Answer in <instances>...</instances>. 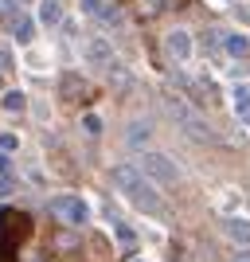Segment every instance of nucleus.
Returning <instances> with one entry per match:
<instances>
[{
    "label": "nucleus",
    "instance_id": "nucleus-1",
    "mask_svg": "<svg viewBox=\"0 0 250 262\" xmlns=\"http://www.w3.org/2000/svg\"><path fill=\"white\" fill-rule=\"evenodd\" d=\"M109 180H113V188H118L137 211H145V215H161L164 211V196L156 192V184L145 180L133 164H113V168H109Z\"/></svg>",
    "mask_w": 250,
    "mask_h": 262
},
{
    "label": "nucleus",
    "instance_id": "nucleus-2",
    "mask_svg": "<svg viewBox=\"0 0 250 262\" xmlns=\"http://www.w3.org/2000/svg\"><path fill=\"white\" fill-rule=\"evenodd\" d=\"M168 106H172L176 125H180V129H184V133H188V137H192L196 145H215V141H219V133L211 129V125H207V121L199 118V114H196L192 106H184V102H168Z\"/></svg>",
    "mask_w": 250,
    "mask_h": 262
},
{
    "label": "nucleus",
    "instance_id": "nucleus-3",
    "mask_svg": "<svg viewBox=\"0 0 250 262\" xmlns=\"http://www.w3.org/2000/svg\"><path fill=\"white\" fill-rule=\"evenodd\" d=\"M137 172L152 184H180V164L164 153H141V168Z\"/></svg>",
    "mask_w": 250,
    "mask_h": 262
},
{
    "label": "nucleus",
    "instance_id": "nucleus-4",
    "mask_svg": "<svg viewBox=\"0 0 250 262\" xmlns=\"http://www.w3.org/2000/svg\"><path fill=\"white\" fill-rule=\"evenodd\" d=\"M32 235V215H24L16 208H0V243L4 247H16Z\"/></svg>",
    "mask_w": 250,
    "mask_h": 262
},
{
    "label": "nucleus",
    "instance_id": "nucleus-5",
    "mask_svg": "<svg viewBox=\"0 0 250 262\" xmlns=\"http://www.w3.org/2000/svg\"><path fill=\"white\" fill-rule=\"evenodd\" d=\"M51 211L59 219H66V223H75V227H82V223L90 219V208H86V200H82V196H55Z\"/></svg>",
    "mask_w": 250,
    "mask_h": 262
},
{
    "label": "nucleus",
    "instance_id": "nucleus-6",
    "mask_svg": "<svg viewBox=\"0 0 250 262\" xmlns=\"http://www.w3.org/2000/svg\"><path fill=\"white\" fill-rule=\"evenodd\" d=\"M164 55H168L172 63H184L188 55H192V35H188L184 28L168 32V35H164Z\"/></svg>",
    "mask_w": 250,
    "mask_h": 262
},
{
    "label": "nucleus",
    "instance_id": "nucleus-7",
    "mask_svg": "<svg viewBox=\"0 0 250 262\" xmlns=\"http://www.w3.org/2000/svg\"><path fill=\"white\" fill-rule=\"evenodd\" d=\"M59 94H63L66 106H78L82 98H90V86L82 75H63V82H59Z\"/></svg>",
    "mask_w": 250,
    "mask_h": 262
},
{
    "label": "nucleus",
    "instance_id": "nucleus-8",
    "mask_svg": "<svg viewBox=\"0 0 250 262\" xmlns=\"http://www.w3.org/2000/svg\"><path fill=\"white\" fill-rule=\"evenodd\" d=\"M86 59L94 67H113V47H109L106 39H90L86 43Z\"/></svg>",
    "mask_w": 250,
    "mask_h": 262
},
{
    "label": "nucleus",
    "instance_id": "nucleus-9",
    "mask_svg": "<svg viewBox=\"0 0 250 262\" xmlns=\"http://www.w3.org/2000/svg\"><path fill=\"white\" fill-rule=\"evenodd\" d=\"M149 137H152V125H149V121H133L129 133H125V145H129V149H141Z\"/></svg>",
    "mask_w": 250,
    "mask_h": 262
},
{
    "label": "nucleus",
    "instance_id": "nucleus-10",
    "mask_svg": "<svg viewBox=\"0 0 250 262\" xmlns=\"http://www.w3.org/2000/svg\"><path fill=\"white\" fill-rule=\"evenodd\" d=\"M235 118L250 125V86H235Z\"/></svg>",
    "mask_w": 250,
    "mask_h": 262
},
{
    "label": "nucleus",
    "instance_id": "nucleus-11",
    "mask_svg": "<svg viewBox=\"0 0 250 262\" xmlns=\"http://www.w3.org/2000/svg\"><path fill=\"white\" fill-rule=\"evenodd\" d=\"M227 235L239 243V247H250V219H231V223H227Z\"/></svg>",
    "mask_w": 250,
    "mask_h": 262
},
{
    "label": "nucleus",
    "instance_id": "nucleus-12",
    "mask_svg": "<svg viewBox=\"0 0 250 262\" xmlns=\"http://www.w3.org/2000/svg\"><path fill=\"white\" fill-rule=\"evenodd\" d=\"M223 47H227L231 59H246V55H250V39H246V35H227Z\"/></svg>",
    "mask_w": 250,
    "mask_h": 262
},
{
    "label": "nucleus",
    "instance_id": "nucleus-13",
    "mask_svg": "<svg viewBox=\"0 0 250 262\" xmlns=\"http://www.w3.org/2000/svg\"><path fill=\"white\" fill-rule=\"evenodd\" d=\"M39 20L43 24H63V4H59V0H43V4H39Z\"/></svg>",
    "mask_w": 250,
    "mask_h": 262
},
{
    "label": "nucleus",
    "instance_id": "nucleus-14",
    "mask_svg": "<svg viewBox=\"0 0 250 262\" xmlns=\"http://www.w3.org/2000/svg\"><path fill=\"white\" fill-rule=\"evenodd\" d=\"M12 35H16L20 43H32V35H35V24L28 20V16H16V20H12Z\"/></svg>",
    "mask_w": 250,
    "mask_h": 262
},
{
    "label": "nucleus",
    "instance_id": "nucleus-15",
    "mask_svg": "<svg viewBox=\"0 0 250 262\" xmlns=\"http://www.w3.org/2000/svg\"><path fill=\"white\" fill-rule=\"evenodd\" d=\"M113 235H118L121 251H133V247H137V231H133L129 223H113Z\"/></svg>",
    "mask_w": 250,
    "mask_h": 262
},
{
    "label": "nucleus",
    "instance_id": "nucleus-16",
    "mask_svg": "<svg viewBox=\"0 0 250 262\" xmlns=\"http://www.w3.org/2000/svg\"><path fill=\"white\" fill-rule=\"evenodd\" d=\"M24 106H28V98H24V90H8V94H4V110H8V114H20Z\"/></svg>",
    "mask_w": 250,
    "mask_h": 262
},
{
    "label": "nucleus",
    "instance_id": "nucleus-17",
    "mask_svg": "<svg viewBox=\"0 0 250 262\" xmlns=\"http://www.w3.org/2000/svg\"><path fill=\"white\" fill-rule=\"evenodd\" d=\"M78 4H82V12H86V16H102V12L109 8V0H78Z\"/></svg>",
    "mask_w": 250,
    "mask_h": 262
},
{
    "label": "nucleus",
    "instance_id": "nucleus-18",
    "mask_svg": "<svg viewBox=\"0 0 250 262\" xmlns=\"http://www.w3.org/2000/svg\"><path fill=\"white\" fill-rule=\"evenodd\" d=\"M137 8H141V16H161L164 0H137Z\"/></svg>",
    "mask_w": 250,
    "mask_h": 262
},
{
    "label": "nucleus",
    "instance_id": "nucleus-19",
    "mask_svg": "<svg viewBox=\"0 0 250 262\" xmlns=\"http://www.w3.org/2000/svg\"><path fill=\"white\" fill-rule=\"evenodd\" d=\"M16 145H20V137H16V133H0V153H12Z\"/></svg>",
    "mask_w": 250,
    "mask_h": 262
},
{
    "label": "nucleus",
    "instance_id": "nucleus-20",
    "mask_svg": "<svg viewBox=\"0 0 250 262\" xmlns=\"http://www.w3.org/2000/svg\"><path fill=\"white\" fill-rule=\"evenodd\" d=\"M0 20H16V4H12V0H0Z\"/></svg>",
    "mask_w": 250,
    "mask_h": 262
},
{
    "label": "nucleus",
    "instance_id": "nucleus-21",
    "mask_svg": "<svg viewBox=\"0 0 250 262\" xmlns=\"http://www.w3.org/2000/svg\"><path fill=\"white\" fill-rule=\"evenodd\" d=\"M0 71H12V51L8 47H0Z\"/></svg>",
    "mask_w": 250,
    "mask_h": 262
},
{
    "label": "nucleus",
    "instance_id": "nucleus-22",
    "mask_svg": "<svg viewBox=\"0 0 250 262\" xmlns=\"http://www.w3.org/2000/svg\"><path fill=\"white\" fill-rule=\"evenodd\" d=\"M231 262H250V247H239V251L231 254Z\"/></svg>",
    "mask_w": 250,
    "mask_h": 262
},
{
    "label": "nucleus",
    "instance_id": "nucleus-23",
    "mask_svg": "<svg viewBox=\"0 0 250 262\" xmlns=\"http://www.w3.org/2000/svg\"><path fill=\"white\" fill-rule=\"evenodd\" d=\"M0 262H16V254H12V247H4V243H0Z\"/></svg>",
    "mask_w": 250,
    "mask_h": 262
},
{
    "label": "nucleus",
    "instance_id": "nucleus-24",
    "mask_svg": "<svg viewBox=\"0 0 250 262\" xmlns=\"http://www.w3.org/2000/svg\"><path fill=\"white\" fill-rule=\"evenodd\" d=\"M188 0H164V8H184Z\"/></svg>",
    "mask_w": 250,
    "mask_h": 262
},
{
    "label": "nucleus",
    "instance_id": "nucleus-25",
    "mask_svg": "<svg viewBox=\"0 0 250 262\" xmlns=\"http://www.w3.org/2000/svg\"><path fill=\"white\" fill-rule=\"evenodd\" d=\"M0 172H8V157L0 153Z\"/></svg>",
    "mask_w": 250,
    "mask_h": 262
}]
</instances>
